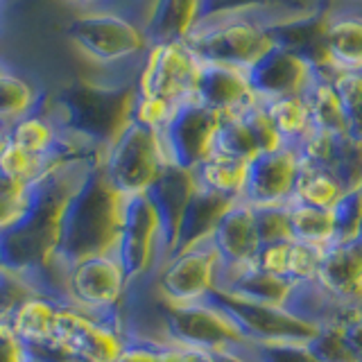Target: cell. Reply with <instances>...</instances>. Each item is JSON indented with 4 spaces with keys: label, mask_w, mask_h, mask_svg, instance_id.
<instances>
[{
    "label": "cell",
    "mask_w": 362,
    "mask_h": 362,
    "mask_svg": "<svg viewBox=\"0 0 362 362\" xmlns=\"http://www.w3.org/2000/svg\"><path fill=\"white\" fill-rule=\"evenodd\" d=\"M100 168L113 188L132 197L150 190L170 165L158 143V134L134 120H124L102 150Z\"/></svg>",
    "instance_id": "277c9868"
},
{
    "label": "cell",
    "mask_w": 362,
    "mask_h": 362,
    "mask_svg": "<svg viewBox=\"0 0 362 362\" xmlns=\"http://www.w3.org/2000/svg\"><path fill=\"white\" fill-rule=\"evenodd\" d=\"M209 3H213V0H204V3H202V9H204V7H206ZM199 16H202V14H199Z\"/></svg>",
    "instance_id": "d590c367"
},
{
    "label": "cell",
    "mask_w": 362,
    "mask_h": 362,
    "mask_svg": "<svg viewBox=\"0 0 362 362\" xmlns=\"http://www.w3.org/2000/svg\"><path fill=\"white\" fill-rule=\"evenodd\" d=\"M218 122V113L202 107L195 100L177 105L173 116L158 132V143H161L168 165L192 173L204 158L213 154Z\"/></svg>",
    "instance_id": "9c48e42d"
},
{
    "label": "cell",
    "mask_w": 362,
    "mask_h": 362,
    "mask_svg": "<svg viewBox=\"0 0 362 362\" xmlns=\"http://www.w3.org/2000/svg\"><path fill=\"white\" fill-rule=\"evenodd\" d=\"M254 218L258 226L260 245L272 243H286L290 238V224H288V206H252Z\"/></svg>",
    "instance_id": "f1b7e54d"
},
{
    "label": "cell",
    "mask_w": 362,
    "mask_h": 362,
    "mask_svg": "<svg viewBox=\"0 0 362 362\" xmlns=\"http://www.w3.org/2000/svg\"><path fill=\"white\" fill-rule=\"evenodd\" d=\"M308 109L313 132L324 134H349V122L342 102H339L328 68H315L308 86L301 93Z\"/></svg>",
    "instance_id": "d6986e66"
},
{
    "label": "cell",
    "mask_w": 362,
    "mask_h": 362,
    "mask_svg": "<svg viewBox=\"0 0 362 362\" xmlns=\"http://www.w3.org/2000/svg\"><path fill=\"white\" fill-rule=\"evenodd\" d=\"M247 163L224 154H211L192 170V184L229 202H240L247 181Z\"/></svg>",
    "instance_id": "44dd1931"
},
{
    "label": "cell",
    "mask_w": 362,
    "mask_h": 362,
    "mask_svg": "<svg viewBox=\"0 0 362 362\" xmlns=\"http://www.w3.org/2000/svg\"><path fill=\"white\" fill-rule=\"evenodd\" d=\"M129 281L120 260L111 254L90 256L68 265L64 272V297L75 308L98 320L124 326L122 305Z\"/></svg>",
    "instance_id": "8992f818"
},
{
    "label": "cell",
    "mask_w": 362,
    "mask_h": 362,
    "mask_svg": "<svg viewBox=\"0 0 362 362\" xmlns=\"http://www.w3.org/2000/svg\"><path fill=\"white\" fill-rule=\"evenodd\" d=\"M202 301L211 303L222 315L233 322L240 335L249 342H290L305 344L317 335L320 328L290 315L276 305H265L256 301H247L240 297H231L218 290H211Z\"/></svg>",
    "instance_id": "ba28073f"
},
{
    "label": "cell",
    "mask_w": 362,
    "mask_h": 362,
    "mask_svg": "<svg viewBox=\"0 0 362 362\" xmlns=\"http://www.w3.org/2000/svg\"><path fill=\"white\" fill-rule=\"evenodd\" d=\"M339 337L346 346V351L354 358V362H362V308L349 315L346 320L339 324Z\"/></svg>",
    "instance_id": "d6a6232c"
},
{
    "label": "cell",
    "mask_w": 362,
    "mask_h": 362,
    "mask_svg": "<svg viewBox=\"0 0 362 362\" xmlns=\"http://www.w3.org/2000/svg\"><path fill=\"white\" fill-rule=\"evenodd\" d=\"M73 3L82 5L84 9H109L111 0H73ZM139 3H143V5H145V9L150 7V3H147V0H139Z\"/></svg>",
    "instance_id": "836d02e7"
},
{
    "label": "cell",
    "mask_w": 362,
    "mask_h": 362,
    "mask_svg": "<svg viewBox=\"0 0 362 362\" xmlns=\"http://www.w3.org/2000/svg\"><path fill=\"white\" fill-rule=\"evenodd\" d=\"M286 206H288V224H290L292 240L310 243L320 247H326L333 240L335 226H333L331 209H317L297 199H290Z\"/></svg>",
    "instance_id": "d4e9b609"
},
{
    "label": "cell",
    "mask_w": 362,
    "mask_h": 362,
    "mask_svg": "<svg viewBox=\"0 0 362 362\" xmlns=\"http://www.w3.org/2000/svg\"><path fill=\"white\" fill-rule=\"evenodd\" d=\"M213 154H224L240 161H252L260 154L254 132L249 129L243 113H231V116H220L218 129H215Z\"/></svg>",
    "instance_id": "484cf974"
},
{
    "label": "cell",
    "mask_w": 362,
    "mask_h": 362,
    "mask_svg": "<svg viewBox=\"0 0 362 362\" xmlns=\"http://www.w3.org/2000/svg\"><path fill=\"white\" fill-rule=\"evenodd\" d=\"M322 0H265L209 11L195 21L184 43L197 62L247 71L276 45L274 30L317 9Z\"/></svg>",
    "instance_id": "6da1fadb"
},
{
    "label": "cell",
    "mask_w": 362,
    "mask_h": 362,
    "mask_svg": "<svg viewBox=\"0 0 362 362\" xmlns=\"http://www.w3.org/2000/svg\"><path fill=\"white\" fill-rule=\"evenodd\" d=\"M254 362H317L305 344L286 342H252Z\"/></svg>",
    "instance_id": "f546056e"
},
{
    "label": "cell",
    "mask_w": 362,
    "mask_h": 362,
    "mask_svg": "<svg viewBox=\"0 0 362 362\" xmlns=\"http://www.w3.org/2000/svg\"><path fill=\"white\" fill-rule=\"evenodd\" d=\"M45 100L48 98H45L43 90L34 86L28 77L9 71L5 64H0V124L9 127L14 120L43 107Z\"/></svg>",
    "instance_id": "cb8c5ba5"
},
{
    "label": "cell",
    "mask_w": 362,
    "mask_h": 362,
    "mask_svg": "<svg viewBox=\"0 0 362 362\" xmlns=\"http://www.w3.org/2000/svg\"><path fill=\"white\" fill-rule=\"evenodd\" d=\"M346 195V188L331 168L305 161L297 156V175H294L292 199L310 204L317 209H333Z\"/></svg>",
    "instance_id": "7402d4cb"
},
{
    "label": "cell",
    "mask_w": 362,
    "mask_h": 362,
    "mask_svg": "<svg viewBox=\"0 0 362 362\" xmlns=\"http://www.w3.org/2000/svg\"><path fill=\"white\" fill-rule=\"evenodd\" d=\"M66 37L102 68H141L150 50L141 23L109 9H84L68 23Z\"/></svg>",
    "instance_id": "3957f363"
},
{
    "label": "cell",
    "mask_w": 362,
    "mask_h": 362,
    "mask_svg": "<svg viewBox=\"0 0 362 362\" xmlns=\"http://www.w3.org/2000/svg\"><path fill=\"white\" fill-rule=\"evenodd\" d=\"M297 152L276 147L260 152L247 163V181L243 199L249 206H283L292 199Z\"/></svg>",
    "instance_id": "4fadbf2b"
},
{
    "label": "cell",
    "mask_w": 362,
    "mask_h": 362,
    "mask_svg": "<svg viewBox=\"0 0 362 362\" xmlns=\"http://www.w3.org/2000/svg\"><path fill=\"white\" fill-rule=\"evenodd\" d=\"M52 165L50 158H43L37 154H30L21 147L11 145L7 141V145L0 150V177L9 184L16 186H32L48 173Z\"/></svg>",
    "instance_id": "4316f807"
},
{
    "label": "cell",
    "mask_w": 362,
    "mask_h": 362,
    "mask_svg": "<svg viewBox=\"0 0 362 362\" xmlns=\"http://www.w3.org/2000/svg\"><path fill=\"white\" fill-rule=\"evenodd\" d=\"M161 362H218V351L177 344V342H168V339H163Z\"/></svg>",
    "instance_id": "1f68e13d"
},
{
    "label": "cell",
    "mask_w": 362,
    "mask_h": 362,
    "mask_svg": "<svg viewBox=\"0 0 362 362\" xmlns=\"http://www.w3.org/2000/svg\"><path fill=\"white\" fill-rule=\"evenodd\" d=\"M272 127L276 132L279 145L297 152L301 143L313 134L308 109L301 95H283L272 100H260Z\"/></svg>",
    "instance_id": "603a6c76"
},
{
    "label": "cell",
    "mask_w": 362,
    "mask_h": 362,
    "mask_svg": "<svg viewBox=\"0 0 362 362\" xmlns=\"http://www.w3.org/2000/svg\"><path fill=\"white\" fill-rule=\"evenodd\" d=\"M229 204H233V202L222 199L218 195H211V192L202 190L192 184V190H190V195L184 204V211H181V218H179L173 252L197 243L202 238H209L215 222L220 220V215L226 211Z\"/></svg>",
    "instance_id": "ffe728a7"
},
{
    "label": "cell",
    "mask_w": 362,
    "mask_h": 362,
    "mask_svg": "<svg viewBox=\"0 0 362 362\" xmlns=\"http://www.w3.org/2000/svg\"><path fill=\"white\" fill-rule=\"evenodd\" d=\"M322 48L328 71L362 73V0H322Z\"/></svg>",
    "instance_id": "8fae6325"
},
{
    "label": "cell",
    "mask_w": 362,
    "mask_h": 362,
    "mask_svg": "<svg viewBox=\"0 0 362 362\" xmlns=\"http://www.w3.org/2000/svg\"><path fill=\"white\" fill-rule=\"evenodd\" d=\"M32 349L14 333L7 315H0V362H28Z\"/></svg>",
    "instance_id": "4dcf8cb0"
},
{
    "label": "cell",
    "mask_w": 362,
    "mask_h": 362,
    "mask_svg": "<svg viewBox=\"0 0 362 362\" xmlns=\"http://www.w3.org/2000/svg\"><path fill=\"white\" fill-rule=\"evenodd\" d=\"M209 238L220 256L222 269L252 267L263 247L258 238L254 209L245 202L229 204L220 220L215 222Z\"/></svg>",
    "instance_id": "2e32d148"
},
{
    "label": "cell",
    "mask_w": 362,
    "mask_h": 362,
    "mask_svg": "<svg viewBox=\"0 0 362 362\" xmlns=\"http://www.w3.org/2000/svg\"><path fill=\"white\" fill-rule=\"evenodd\" d=\"M170 243L161 229V220L152 199L145 195H132L124 204L120 238L116 245V256L124 269L129 286L152 281L156 269L170 256Z\"/></svg>",
    "instance_id": "5b68a950"
},
{
    "label": "cell",
    "mask_w": 362,
    "mask_h": 362,
    "mask_svg": "<svg viewBox=\"0 0 362 362\" xmlns=\"http://www.w3.org/2000/svg\"><path fill=\"white\" fill-rule=\"evenodd\" d=\"M315 64L301 52L274 45L245 71L247 84L256 100L301 95L315 73Z\"/></svg>",
    "instance_id": "7c38bea8"
},
{
    "label": "cell",
    "mask_w": 362,
    "mask_h": 362,
    "mask_svg": "<svg viewBox=\"0 0 362 362\" xmlns=\"http://www.w3.org/2000/svg\"><path fill=\"white\" fill-rule=\"evenodd\" d=\"M192 100L199 102L202 107L211 109L213 113H218V116L240 113L256 102L252 88L247 84L245 71L206 62H199Z\"/></svg>",
    "instance_id": "e0dca14e"
},
{
    "label": "cell",
    "mask_w": 362,
    "mask_h": 362,
    "mask_svg": "<svg viewBox=\"0 0 362 362\" xmlns=\"http://www.w3.org/2000/svg\"><path fill=\"white\" fill-rule=\"evenodd\" d=\"M66 303L68 301L59 294L34 290L9 310L7 320L14 328V333L34 354L54 358L57 328H59V317Z\"/></svg>",
    "instance_id": "9a60e30c"
},
{
    "label": "cell",
    "mask_w": 362,
    "mask_h": 362,
    "mask_svg": "<svg viewBox=\"0 0 362 362\" xmlns=\"http://www.w3.org/2000/svg\"><path fill=\"white\" fill-rule=\"evenodd\" d=\"M127 195L113 188L102 168H93L68 199L59 243L43 274H64L68 265L90 256L116 254ZM41 274V276H43ZM39 276V279H41Z\"/></svg>",
    "instance_id": "7a4b0ae2"
},
{
    "label": "cell",
    "mask_w": 362,
    "mask_h": 362,
    "mask_svg": "<svg viewBox=\"0 0 362 362\" xmlns=\"http://www.w3.org/2000/svg\"><path fill=\"white\" fill-rule=\"evenodd\" d=\"M204 0H150L143 21L147 43L184 41L202 14Z\"/></svg>",
    "instance_id": "ac0fdd59"
},
{
    "label": "cell",
    "mask_w": 362,
    "mask_h": 362,
    "mask_svg": "<svg viewBox=\"0 0 362 362\" xmlns=\"http://www.w3.org/2000/svg\"><path fill=\"white\" fill-rule=\"evenodd\" d=\"M220 267V256L211 238H202L165 258V263L152 276V288L168 303L202 301L218 288Z\"/></svg>",
    "instance_id": "52a82bcc"
},
{
    "label": "cell",
    "mask_w": 362,
    "mask_h": 362,
    "mask_svg": "<svg viewBox=\"0 0 362 362\" xmlns=\"http://www.w3.org/2000/svg\"><path fill=\"white\" fill-rule=\"evenodd\" d=\"M50 362H75V360H68V358H50Z\"/></svg>",
    "instance_id": "e575fe53"
},
{
    "label": "cell",
    "mask_w": 362,
    "mask_h": 362,
    "mask_svg": "<svg viewBox=\"0 0 362 362\" xmlns=\"http://www.w3.org/2000/svg\"><path fill=\"white\" fill-rule=\"evenodd\" d=\"M199 62L184 41L152 43L139 71L134 90L143 95L161 98L170 105L192 100Z\"/></svg>",
    "instance_id": "30bf717a"
},
{
    "label": "cell",
    "mask_w": 362,
    "mask_h": 362,
    "mask_svg": "<svg viewBox=\"0 0 362 362\" xmlns=\"http://www.w3.org/2000/svg\"><path fill=\"white\" fill-rule=\"evenodd\" d=\"M322 256H324V247H320V245L290 240L288 265H286L288 281H313V279H317Z\"/></svg>",
    "instance_id": "83f0119b"
},
{
    "label": "cell",
    "mask_w": 362,
    "mask_h": 362,
    "mask_svg": "<svg viewBox=\"0 0 362 362\" xmlns=\"http://www.w3.org/2000/svg\"><path fill=\"white\" fill-rule=\"evenodd\" d=\"M317 283L342 305L362 308V226L346 240L324 247Z\"/></svg>",
    "instance_id": "5bb4252c"
}]
</instances>
